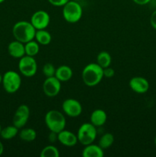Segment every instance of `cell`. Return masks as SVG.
<instances>
[{"label": "cell", "mask_w": 156, "mask_h": 157, "mask_svg": "<svg viewBox=\"0 0 156 157\" xmlns=\"http://www.w3.org/2000/svg\"><path fill=\"white\" fill-rule=\"evenodd\" d=\"M81 77L85 85L90 87H95L98 85L104 78L103 68L97 63H90L84 67Z\"/></svg>", "instance_id": "6da1fadb"}, {"label": "cell", "mask_w": 156, "mask_h": 157, "mask_svg": "<svg viewBox=\"0 0 156 157\" xmlns=\"http://www.w3.org/2000/svg\"><path fill=\"white\" fill-rule=\"evenodd\" d=\"M36 29L31 21H19L14 25L12 28V34L15 40L25 43L35 39Z\"/></svg>", "instance_id": "7a4b0ae2"}, {"label": "cell", "mask_w": 156, "mask_h": 157, "mask_svg": "<svg viewBox=\"0 0 156 157\" xmlns=\"http://www.w3.org/2000/svg\"><path fill=\"white\" fill-rule=\"evenodd\" d=\"M44 123L50 131L58 133L65 129L66 118L61 112L50 110L44 116Z\"/></svg>", "instance_id": "3957f363"}, {"label": "cell", "mask_w": 156, "mask_h": 157, "mask_svg": "<svg viewBox=\"0 0 156 157\" xmlns=\"http://www.w3.org/2000/svg\"><path fill=\"white\" fill-rule=\"evenodd\" d=\"M62 15L67 22L70 24L78 22L83 16L82 6L79 2L70 0L63 6Z\"/></svg>", "instance_id": "277c9868"}, {"label": "cell", "mask_w": 156, "mask_h": 157, "mask_svg": "<svg viewBox=\"0 0 156 157\" xmlns=\"http://www.w3.org/2000/svg\"><path fill=\"white\" fill-rule=\"evenodd\" d=\"M78 142L83 146H87L93 144L97 136L96 127L91 123H84L77 130Z\"/></svg>", "instance_id": "5b68a950"}, {"label": "cell", "mask_w": 156, "mask_h": 157, "mask_svg": "<svg viewBox=\"0 0 156 157\" xmlns=\"http://www.w3.org/2000/svg\"><path fill=\"white\" fill-rule=\"evenodd\" d=\"M2 84L7 93L14 94L21 87V78L18 72L15 71H8L2 75Z\"/></svg>", "instance_id": "8992f818"}, {"label": "cell", "mask_w": 156, "mask_h": 157, "mask_svg": "<svg viewBox=\"0 0 156 157\" xmlns=\"http://www.w3.org/2000/svg\"><path fill=\"white\" fill-rule=\"evenodd\" d=\"M18 70L23 76L32 78L35 76L38 71V64L34 57L24 55L18 61Z\"/></svg>", "instance_id": "52a82bcc"}, {"label": "cell", "mask_w": 156, "mask_h": 157, "mask_svg": "<svg viewBox=\"0 0 156 157\" xmlns=\"http://www.w3.org/2000/svg\"><path fill=\"white\" fill-rule=\"evenodd\" d=\"M62 110L67 117L75 118L82 113L83 107L79 101L73 98H68L62 103Z\"/></svg>", "instance_id": "ba28073f"}, {"label": "cell", "mask_w": 156, "mask_h": 157, "mask_svg": "<svg viewBox=\"0 0 156 157\" xmlns=\"http://www.w3.org/2000/svg\"><path fill=\"white\" fill-rule=\"evenodd\" d=\"M30 117V109L28 106L21 104L15 110L12 124L18 129H21L26 125Z\"/></svg>", "instance_id": "9c48e42d"}, {"label": "cell", "mask_w": 156, "mask_h": 157, "mask_svg": "<svg viewBox=\"0 0 156 157\" xmlns=\"http://www.w3.org/2000/svg\"><path fill=\"white\" fill-rule=\"evenodd\" d=\"M43 91L48 98H54L61 90V82L55 76L46 78L43 83Z\"/></svg>", "instance_id": "30bf717a"}, {"label": "cell", "mask_w": 156, "mask_h": 157, "mask_svg": "<svg viewBox=\"0 0 156 157\" xmlns=\"http://www.w3.org/2000/svg\"><path fill=\"white\" fill-rule=\"evenodd\" d=\"M31 23L36 30L46 29L50 21V15L44 10H38L31 17Z\"/></svg>", "instance_id": "8fae6325"}, {"label": "cell", "mask_w": 156, "mask_h": 157, "mask_svg": "<svg viewBox=\"0 0 156 157\" xmlns=\"http://www.w3.org/2000/svg\"><path fill=\"white\" fill-rule=\"evenodd\" d=\"M130 89L136 94H145L149 89V83L148 80L143 77L136 76L130 79L128 82Z\"/></svg>", "instance_id": "7c38bea8"}, {"label": "cell", "mask_w": 156, "mask_h": 157, "mask_svg": "<svg viewBox=\"0 0 156 157\" xmlns=\"http://www.w3.org/2000/svg\"><path fill=\"white\" fill-rule=\"evenodd\" d=\"M58 141L65 147H73L76 145L78 139L76 134L64 129L58 133Z\"/></svg>", "instance_id": "4fadbf2b"}, {"label": "cell", "mask_w": 156, "mask_h": 157, "mask_svg": "<svg viewBox=\"0 0 156 157\" xmlns=\"http://www.w3.org/2000/svg\"><path fill=\"white\" fill-rule=\"evenodd\" d=\"M8 52L12 58L20 59L25 55L24 44L17 40L11 41L8 45Z\"/></svg>", "instance_id": "5bb4252c"}, {"label": "cell", "mask_w": 156, "mask_h": 157, "mask_svg": "<svg viewBox=\"0 0 156 157\" xmlns=\"http://www.w3.org/2000/svg\"><path fill=\"white\" fill-rule=\"evenodd\" d=\"M103 149L101 148L99 145L96 144H89L84 146V148L82 150L83 157H103L104 151Z\"/></svg>", "instance_id": "9a60e30c"}, {"label": "cell", "mask_w": 156, "mask_h": 157, "mask_svg": "<svg viewBox=\"0 0 156 157\" xmlns=\"http://www.w3.org/2000/svg\"><path fill=\"white\" fill-rule=\"evenodd\" d=\"M107 121V114L102 109H96L90 114V123L96 127H102Z\"/></svg>", "instance_id": "2e32d148"}, {"label": "cell", "mask_w": 156, "mask_h": 157, "mask_svg": "<svg viewBox=\"0 0 156 157\" xmlns=\"http://www.w3.org/2000/svg\"><path fill=\"white\" fill-rule=\"evenodd\" d=\"M73 75V70H72L71 67L68 65L63 64V65L59 66L58 68H56L54 76L61 82H66V81H68L71 79Z\"/></svg>", "instance_id": "e0dca14e"}, {"label": "cell", "mask_w": 156, "mask_h": 157, "mask_svg": "<svg viewBox=\"0 0 156 157\" xmlns=\"http://www.w3.org/2000/svg\"><path fill=\"white\" fill-rule=\"evenodd\" d=\"M35 40L41 45H47L50 43L52 40L51 35L46 29L36 30Z\"/></svg>", "instance_id": "ac0fdd59"}, {"label": "cell", "mask_w": 156, "mask_h": 157, "mask_svg": "<svg viewBox=\"0 0 156 157\" xmlns=\"http://www.w3.org/2000/svg\"><path fill=\"white\" fill-rule=\"evenodd\" d=\"M96 63L102 68L110 67L112 63L111 55L108 52H100L96 57Z\"/></svg>", "instance_id": "d6986e66"}, {"label": "cell", "mask_w": 156, "mask_h": 157, "mask_svg": "<svg viewBox=\"0 0 156 157\" xmlns=\"http://www.w3.org/2000/svg\"><path fill=\"white\" fill-rule=\"evenodd\" d=\"M18 134L20 139L24 142H32L37 138V132L32 128H21Z\"/></svg>", "instance_id": "ffe728a7"}, {"label": "cell", "mask_w": 156, "mask_h": 157, "mask_svg": "<svg viewBox=\"0 0 156 157\" xmlns=\"http://www.w3.org/2000/svg\"><path fill=\"white\" fill-rule=\"evenodd\" d=\"M18 130L19 129H18L12 124V125L8 126L5 128L2 129L0 136L3 140H9L13 139L14 137H15L18 134Z\"/></svg>", "instance_id": "44dd1931"}, {"label": "cell", "mask_w": 156, "mask_h": 157, "mask_svg": "<svg viewBox=\"0 0 156 157\" xmlns=\"http://www.w3.org/2000/svg\"><path fill=\"white\" fill-rule=\"evenodd\" d=\"M25 55L28 56L35 57L38 54L40 51V44L35 39L24 44Z\"/></svg>", "instance_id": "7402d4cb"}, {"label": "cell", "mask_w": 156, "mask_h": 157, "mask_svg": "<svg viewBox=\"0 0 156 157\" xmlns=\"http://www.w3.org/2000/svg\"><path fill=\"white\" fill-rule=\"evenodd\" d=\"M115 140L114 136H113V133H106L103 135L101 136V137L99 138V143H98V145L102 148L103 150L106 149L110 148V147H112V145L113 144Z\"/></svg>", "instance_id": "603a6c76"}, {"label": "cell", "mask_w": 156, "mask_h": 157, "mask_svg": "<svg viewBox=\"0 0 156 157\" xmlns=\"http://www.w3.org/2000/svg\"><path fill=\"white\" fill-rule=\"evenodd\" d=\"M60 153L58 149L53 145L46 146L40 153L41 157H59Z\"/></svg>", "instance_id": "cb8c5ba5"}, {"label": "cell", "mask_w": 156, "mask_h": 157, "mask_svg": "<svg viewBox=\"0 0 156 157\" xmlns=\"http://www.w3.org/2000/svg\"><path fill=\"white\" fill-rule=\"evenodd\" d=\"M43 74L46 78H50V77H54L56 72V68L51 63H46L42 68Z\"/></svg>", "instance_id": "d4e9b609"}, {"label": "cell", "mask_w": 156, "mask_h": 157, "mask_svg": "<svg viewBox=\"0 0 156 157\" xmlns=\"http://www.w3.org/2000/svg\"><path fill=\"white\" fill-rule=\"evenodd\" d=\"M115 75V70L110 67H107L106 68H103V76L104 78H112Z\"/></svg>", "instance_id": "484cf974"}, {"label": "cell", "mask_w": 156, "mask_h": 157, "mask_svg": "<svg viewBox=\"0 0 156 157\" xmlns=\"http://www.w3.org/2000/svg\"><path fill=\"white\" fill-rule=\"evenodd\" d=\"M50 4L56 7H63L70 0H47Z\"/></svg>", "instance_id": "4316f807"}, {"label": "cell", "mask_w": 156, "mask_h": 157, "mask_svg": "<svg viewBox=\"0 0 156 157\" xmlns=\"http://www.w3.org/2000/svg\"><path fill=\"white\" fill-rule=\"evenodd\" d=\"M150 23H151V27L156 30V10L151 13V17H150Z\"/></svg>", "instance_id": "83f0119b"}, {"label": "cell", "mask_w": 156, "mask_h": 157, "mask_svg": "<svg viewBox=\"0 0 156 157\" xmlns=\"http://www.w3.org/2000/svg\"><path fill=\"white\" fill-rule=\"evenodd\" d=\"M48 140L51 144L55 143L58 140V133H55V132L50 131V133L48 134Z\"/></svg>", "instance_id": "f1b7e54d"}, {"label": "cell", "mask_w": 156, "mask_h": 157, "mask_svg": "<svg viewBox=\"0 0 156 157\" xmlns=\"http://www.w3.org/2000/svg\"><path fill=\"white\" fill-rule=\"evenodd\" d=\"M132 1L139 6H145V5L148 4L151 0H132Z\"/></svg>", "instance_id": "f546056e"}, {"label": "cell", "mask_w": 156, "mask_h": 157, "mask_svg": "<svg viewBox=\"0 0 156 157\" xmlns=\"http://www.w3.org/2000/svg\"><path fill=\"white\" fill-rule=\"evenodd\" d=\"M3 151H4V147H3L2 143L0 141V156L3 153Z\"/></svg>", "instance_id": "4dcf8cb0"}, {"label": "cell", "mask_w": 156, "mask_h": 157, "mask_svg": "<svg viewBox=\"0 0 156 157\" xmlns=\"http://www.w3.org/2000/svg\"><path fill=\"white\" fill-rule=\"evenodd\" d=\"M2 75L0 74V84H2Z\"/></svg>", "instance_id": "1f68e13d"}, {"label": "cell", "mask_w": 156, "mask_h": 157, "mask_svg": "<svg viewBox=\"0 0 156 157\" xmlns=\"http://www.w3.org/2000/svg\"><path fill=\"white\" fill-rule=\"evenodd\" d=\"M5 1H6V0H0V4H1V3H2V2H4Z\"/></svg>", "instance_id": "d6a6232c"}, {"label": "cell", "mask_w": 156, "mask_h": 157, "mask_svg": "<svg viewBox=\"0 0 156 157\" xmlns=\"http://www.w3.org/2000/svg\"><path fill=\"white\" fill-rule=\"evenodd\" d=\"M73 1H76V2H80V1H83V0H73Z\"/></svg>", "instance_id": "836d02e7"}, {"label": "cell", "mask_w": 156, "mask_h": 157, "mask_svg": "<svg viewBox=\"0 0 156 157\" xmlns=\"http://www.w3.org/2000/svg\"><path fill=\"white\" fill-rule=\"evenodd\" d=\"M154 144L156 145V136H155V138H154Z\"/></svg>", "instance_id": "e575fe53"}, {"label": "cell", "mask_w": 156, "mask_h": 157, "mask_svg": "<svg viewBox=\"0 0 156 157\" xmlns=\"http://www.w3.org/2000/svg\"><path fill=\"white\" fill-rule=\"evenodd\" d=\"M1 131H2V127L1 125H0V133H1Z\"/></svg>", "instance_id": "d590c367"}]
</instances>
